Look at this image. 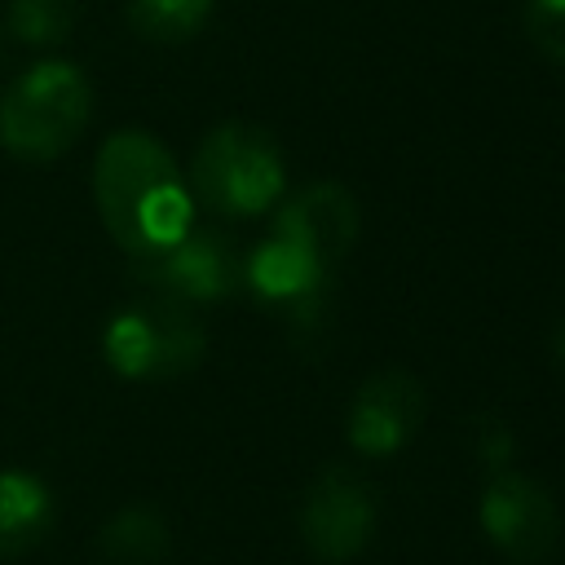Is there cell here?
I'll use <instances>...</instances> for the list:
<instances>
[{
  "label": "cell",
  "instance_id": "obj_1",
  "mask_svg": "<svg viewBox=\"0 0 565 565\" xmlns=\"http://www.w3.org/2000/svg\"><path fill=\"white\" fill-rule=\"evenodd\" d=\"M93 199L106 234L137 260L168 252L194 225V194L172 150L141 132H110L93 159Z\"/></svg>",
  "mask_w": 565,
  "mask_h": 565
},
{
  "label": "cell",
  "instance_id": "obj_2",
  "mask_svg": "<svg viewBox=\"0 0 565 565\" xmlns=\"http://www.w3.org/2000/svg\"><path fill=\"white\" fill-rule=\"evenodd\" d=\"M93 115V84L75 62L44 57L0 97V146L26 163L62 159Z\"/></svg>",
  "mask_w": 565,
  "mask_h": 565
},
{
  "label": "cell",
  "instance_id": "obj_3",
  "mask_svg": "<svg viewBox=\"0 0 565 565\" xmlns=\"http://www.w3.org/2000/svg\"><path fill=\"white\" fill-rule=\"evenodd\" d=\"M287 168L278 141L256 124H216L190 163V194L216 216H260L282 199Z\"/></svg>",
  "mask_w": 565,
  "mask_h": 565
},
{
  "label": "cell",
  "instance_id": "obj_4",
  "mask_svg": "<svg viewBox=\"0 0 565 565\" xmlns=\"http://www.w3.org/2000/svg\"><path fill=\"white\" fill-rule=\"evenodd\" d=\"M102 353L124 380H177L203 362L207 331L190 300L150 291L106 322Z\"/></svg>",
  "mask_w": 565,
  "mask_h": 565
},
{
  "label": "cell",
  "instance_id": "obj_5",
  "mask_svg": "<svg viewBox=\"0 0 565 565\" xmlns=\"http://www.w3.org/2000/svg\"><path fill=\"white\" fill-rule=\"evenodd\" d=\"M486 539L512 561V565H543L561 543V512L543 481L525 472L499 468L477 503Z\"/></svg>",
  "mask_w": 565,
  "mask_h": 565
},
{
  "label": "cell",
  "instance_id": "obj_6",
  "mask_svg": "<svg viewBox=\"0 0 565 565\" xmlns=\"http://www.w3.org/2000/svg\"><path fill=\"white\" fill-rule=\"evenodd\" d=\"M375 534V494L349 468H322L300 499V543L322 565H344Z\"/></svg>",
  "mask_w": 565,
  "mask_h": 565
},
{
  "label": "cell",
  "instance_id": "obj_7",
  "mask_svg": "<svg viewBox=\"0 0 565 565\" xmlns=\"http://www.w3.org/2000/svg\"><path fill=\"white\" fill-rule=\"evenodd\" d=\"M137 274L146 278L150 291H163L190 305H212L243 282V260L225 234L190 225L168 252L137 260Z\"/></svg>",
  "mask_w": 565,
  "mask_h": 565
},
{
  "label": "cell",
  "instance_id": "obj_8",
  "mask_svg": "<svg viewBox=\"0 0 565 565\" xmlns=\"http://www.w3.org/2000/svg\"><path fill=\"white\" fill-rule=\"evenodd\" d=\"M428 415V393L411 371H375L358 384L349 415H344V433L353 441V450L362 455H397L424 424Z\"/></svg>",
  "mask_w": 565,
  "mask_h": 565
},
{
  "label": "cell",
  "instance_id": "obj_9",
  "mask_svg": "<svg viewBox=\"0 0 565 565\" xmlns=\"http://www.w3.org/2000/svg\"><path fill=\"white\" fill-rule=\"evenodd\" d=\"M358 225H362L358 199L340 181H309L274 216V234H282L300 252H309L327 274L353 252Z\"/></svg>",
  "mask_w": 565,
  "mask_h": 565
},
{
  "label": "cell",
  "instance_id": "obj_10",
  "mask_svg": "<svg viewBox=\"0 0 565 565\" xmlns=\"http://www.w3.org/2000/svg\"><path fill=\"white\" fill-rule=\"evenodd\" d=\"M57 521L53 490L22 468H0V556L35 552Z\"/></svg>",
  "mask_w": 565,
  "mask_h": 565
},
{
  "label": "cell",
  "instance_id": "obj_11",
  "mask_svg": "<svg viewBox=\"0 0 565 565\" xmlns=\"http://www.w3.org/2000/svg\"><path fill=\"white\" fill-rule=\"evenodd\" d=\"M243 282L265 300H300V296H309V291H318L327 282V269L309 252L287 243L282 234H269L243 260Z\"/></svg>",
  "mask_w": 565,
  "mask_h": 565
},
{
  "label": "cell",
  "instance_id": "obj_12",
  "mask_svg": "<svg viewBox=\"0 0 565 565\" xmlns=\"http://www.w3.org/2000/svg\"><path fill=\"white\" fill-rule=\"evenodd\" d=\"M168 552H172V530L154 503L119 508L97 534V561L102 565H163Z\"/></svg>",
  "mask_w": 565,
  "mask_h": 565
},
{
  "label": "cell",
  "instance_id": "obj_13",
  "mask_svg": "<svg viewBox=\"0 0 565 565\" xmlns=\"http://www.w3.org/2000/svg\"><path fill=\"white\" fill-rule=\"evenodd\" d=\"M212 0H128V26L150 44H181L203 31Z\"/></svg>",
  "mask_w": 565,
  "mask_h": 565
},
{
  "label": "cell",
  "instance_id": "obj_14",
  "mask_svg": "<svg viewBox=\"0 0 565 565\" xmlns=\"http://www.w3.org/2000/svg\"><path fill=\"white\" fill-rule=\"evenodd\" d=\"M4 26L13 40H22L31 49H53L75 26V0H9Z\"/></svg>",
  "mask_w": 565,
  "mask_h": 565
},
{
  "label": "cell",
  "instance_id": "obj_15",
  "mask_svg": "<svg viewBox=\"0 0 565 565\" xmlns=\"http://www.w3.org/2000/svg\"><path fill=\"white\" fill-rule=\"evenodd\" d=\"M525 35L547 62L565 66V0H525Z\"/></svg>",
  "mask_w": 565,
  "mask_h": 565
},
{
  "label": "cell",
  "instance_id": "obj_16",
  "mask_svg": "<svg viewBox=\"0 0 565 565\" xmlns=\"http://www.w3.org/2000/svg\"><path fill=\"white\" fill-rule=\"evenodd\" d=\"M508 455H512L508 428H503L499 419H481V428H477V459H481L490 472H499V468L508 463Z\"/></svg>",
  "mask_w": 565,
  "mask_h": 565
},
{
  "label": "cell",
  "instance_id": "obj_17",
  "mask_svg": "<svg viewBox=\"0 0 565 565\" xmlns=\"http://www.w3.org/2000/svg\"><path fill=\"white\" fill-rule=\"evenodd\" d=\"M561 358H565V327H561Z\"/></svg>",
  "mask_w": 565,
  "mask_h": 565
}]
</instances>
